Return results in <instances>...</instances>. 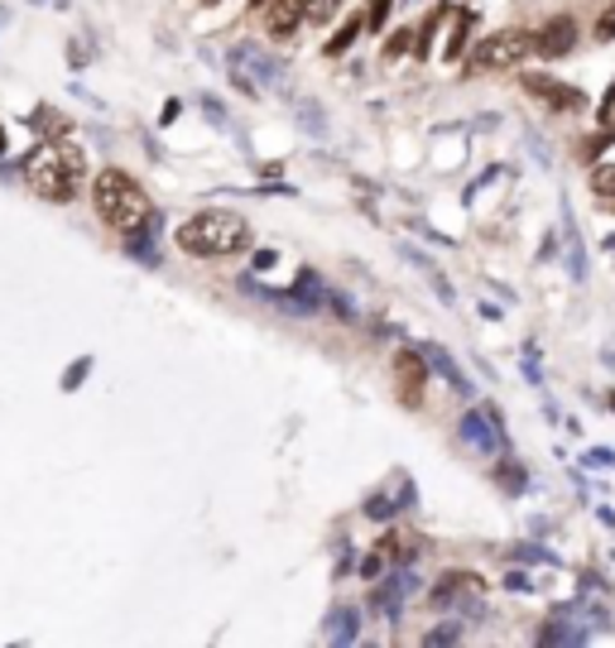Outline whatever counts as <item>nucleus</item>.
Returning a JSON list of instances; mask_svg holds the SVG:
<instances>
[{
    "instance_id": "e433bc0d",
    "label": "nucleus",
    "mask_w": 615,
    "mask_h": 648,
    "mask_svg": "<svg viewBox=\"0 0 615 648\" xmlns=\"http://www.w3.org/2000/svg\"><path fill=\"white\" fill-rule=\"evenodd\" d=\"M208 5H212V0H208Z\"/></svg>"
},
{
    "instance_id": "9b49d317",
    "label": "nucleus",
    "mask_w": 615,
    "mask_h": 648,
    "mask_svg": "<svg viewBox=\"0 0 615 648\" xmlns=\"http://www.w3.org/2000/svg\"><path fill=\"white\" fill-rule=\"evenodd\" d=\"M476 586H481V576L476 572H462V567H457V572H442L438 576V586H433V591H428V600H433V605H462V600L466 596H476Z\"/></svg>"
},
{
    "instance_id": "9d476101",
    "label": "nucleus",
    "mask_w": 615,
    "mask_h": 648,
    "mask_svg": "<svg viewBox=\"0 0 615 648\" xmlns=\"http://www.w3.org/2000/svg\"><path fill=\"white\" fill-rule=\"evenodd\" d=\"M308 20L304 0H264V29L270 39H294V29Z\"/></svg>"
},
{
    "instance_id": "a878e982",
    "label": "nucleus",
    "mask_w": 615,
    "mask_h": 648,
    "mask_svg": "<svg viewBox=\"0 0 615 648\" xmlns=\"http://www.w3.org/2000/svg\"><path fill=\"white\" fill-rule=\"evenodd\" d=\"M505 591H524L529 596V591H534V581H529L524 572H510V576H505Z\"/></svg>"
},
{
    "instance_id": "6ab92c4d",
    "label": "nucleus",
    "mask_w": 615,
    "mask_h": 648,
    "mask_svg": "<svg viewBox=\"0 0 615 648\" xmlns=\"http://www.w3.org/2000/svg\"><path fill=\"white\" fill-rule=\"evenodd\" d=\"M592 192H596V197H606V202H615V164L592 168Z\"/></svg>"
},
{
    "instance_id": "f03ea898",
    "label": "nucleus",
    "mask_w": 615,
    "mask_h": 648,
    "mask_svg": "<svg viewBox=\"0 0 615 648\" xmlns=\"http://www.w3.org/2000/svg\"><path fill=\"white\" fill-rule=\"evenodd\" d=\"M82 178H87L82 149H72L63 135L34 144L29 159H24V183H29V192H34V197H44V202H58V207L78 197Z\"/></svg>"
},
{
    "instance_id": "c9c22d12",
    "label": "nucleus",
    "mask_w": 615,
    "mask_h": 648,
    "mask_svg": "<svg viewBox=\"0 0 615 648\" xmlns=\"http://www.w3.org/2000/svg\"><path fill=\"white\" fill-rule=\"evenodd\" d=\"M0 20H5V15H0Z\"/></svg>"
},
{
    "instance_id": "c756f323",
    "label": "nucleus",
    "mask_w": 615,
    "mask_h": 648,
    "mask_svg": "<svg viewBox=\"0 0 615 648\" xmlns=\"http://www.w3.org/2000/svg\"><path fill=\"white\" fill-rule=\"evenodd\" d=\"M68 58H72V68H82V63H87V48H78V39H72V48H68Z\"/></svg>"
},
{
    "instance_id": "a211bd4d",
    "label": "nucleus",
    "mask_w": 615,
    "mask_h": 648,
    "mask_svg": "<svg viewBox=\"0 0 615 648\" xmlns=\"http://www.w3.org/2000/svg\"><path fill=\"white\" fill-rule=\"evenodd\" d=\"M496 480H500V490H505V495H520V490L529 485V476H524V466H520V461H500Z\"/></svg>"
},
{
    "instance_id": "412c9836",
    "label": "nucleus",
    "mask_w": 615,
    "mask_h": 648,
    "mask_svg": "<svg viewBox=\"0 0 615 648\" xmlns=\"http://www.w3.org/2000/svg\"><path fill=\"white\" fill-rule=\"evenodd\" d=\"M304 10H308V20H318V24H328L336 10H342V0H304Z\"/></svg>"
},
{
    "instance_id": "0eeeda50",
    "label": "nucleus",
    "mask_w": 615,
    "mask_h": 648,
    "mask_svg": "<svg viewBox=\"0 0 615 648\" xmlns=\"http://www.w3.org/2000/svg\"><path fill=\"white\" fill-rule=\"evenodd\" d=\"M462 442H466L472 452L490 456V452H500L510 437H505V428H500V413L486 404V408H472V413L462 418Z\"/></svg>"
},
{
    "instance_id": "f8f14e48",
    "label": "nucleus",
    "mask_w": 615,
    "mask_h": 648,
    "mask_svg": "<svg viewBox=\"0 0 615 648\" xmlns=\"http://www.w3.org/2000/svg\"><path fill=\"white\" fill-rule=\"evenodd\" d=\"M328 639L332 644H356L360 639V610L356 605H336L328 615Z\"/></svg>"
},
{
    "instance_id": "7c9ffc66",
    "label": "nucleus",
    "mask_w": 615,
    "mask_h": 648,
    "mask_svg": "<svg viewBox=\"0 0 615 648\" xmlns=\"http://www.w3.org/2000/svg\"><path fill=\"white\" fill-rule=\"evenodd\" d=\"M611 34H615V10H611V15H606V20H601V29H596V39H611Z\"/></svg>"
},
{
    "instance_id": "2f4dec72",
    "label": "nucleus",
    "mask_w": 615,
    "mask_h": 648,
    "mask_svg": "<svg viewBox=\"0 0 615 648\" xmlns=\"http://www.w3.org/2000/svg\"><path fill=\"white\" fill-rule=\"evenodd\" d=\"M360 576H380V557H366V562H360Z\"/></svg>"
},
{
    "instance_id": "c85d7f7f",
    "label": "nucleus",
    "mask_w": 615,
    "mask_h": 648,
    "mask_svg": "<svg viewBox=\"0 0 615 648\" xmlns=\"http://www.w3.org/2000/svg\"><path fill=\"white\" fill-rule=\"evenodd\" d=\"M587 466H615V452H606V447H601V452H587Z\"/></svg>"
},
{
    "instance_id": "cd10ccee",
    "label": "nucleus",
    "mask_w": 615,
    "mask_h": 648,
    "mask_svg": "<svg viewBox=\"0 0 615 648\" xmlns=\"http://www.w3.org/2000/svg\"><path fill=\"white\" fill-rule=\"evenodd\" d=\"M202 111H208L216 125H226V111H222V101H212V96H202Z\"/></svg>"
},
{
    "instance_id": "473e14b6",
    "label": "nucleus",
    "mask_w": 615,
    "mask_h": 648,
    "mask_svg": "<svg viewBox=\"0 0 615 648\" xmlns=\"http://www.w3.org/2000/svg\"><path fill=\"white\" fill-rule=\"evenodd\" d=\"M442 10H466V0H442Z\"/></svg>"
},
{
    "instance_id": "393cba45",
    "label": "nucleus",
    "mask_w": 615,
    "mask_h": 648,
    "mask_svg": "<svg viewBox=\"0 0 615 648\" xmlns=\"http://www.w3.org/2000/svg\"><path fill=\"white\" fill-rule=\"evenodd\" d=\"M409 44H414V34H409V29H394V34H390V48H385V58H400Z\"/></svg>"
},
{
    "instance_id": "423d86ee",
    "label": "nucleus",
    "mask_w": 615,
    "mask_h": 648,
    "mask_svg": "<svg viewBox=\"0 0 615 648\" xmlns=\"http://www.w3.org/2000/svg\"><path fill=\"white\" fill-rule=\"evenodd\" d=\"M394 384H400V404L404 408H424V389H428V360L424 351H394Z\"/></svg>"
},
{
    "instance_id": "6e6552de",
    "label": "nucleus",
    "mask_w": 615,
    "mask_h": 648,
    "mask_svg": "<svg viewBox=\"0 0 615 648\" xmlns=\"http://www.w3.org/2000/svg\"><path fill=\"white\" fill-rule=\"evenodd\" d=\"M524 92L539 96L548 111H582V106H587V96L577 92V87H568V82H553V77H544V72L524 77Z\"/></svg>"
},
{
    "instance_id": "aec40b11",
    "label": "nucleus",
    "mask_w": 615,
    "mask_h": 648,
    "mask_svg": "<svg viewBox=\"0 0 615 648\" xmlns=\"http://www.w3.org/2000/svg\"><path fill=\"white\" fill-rule=\"evenodd\" d=\"M457 639H462V624H438V629L424 634L428 648H442V644H457Z\"/></svg>"
},
{
    "instance_id": "f3484780",
    "label": "nucleus",
    "mask_w": 615,
    "mask_h": 648,
    "mask_svg": "<svg viewBox=\"0 0 615 648\" xmlns=\"http://www.w3.org/2000/svg\"><path fill=\"white\" fill-rule=\"evenodd\" d=\"M298 125H304V135H312V140L328 135V116H322L318 101H298Z\"/></svg>"
},
{
    "instance_id": "20e7f679",
    "label": "nucleus",
    "mask_w": 615,
    "mask_h": 648,
    "mask_svg": "<svg viewBox=\"0 0 615 648\" xmlns=\"http://www.w3.org/2000/svg\"><path fill=\"white\" fill-rule=\"evenodd\" d=\"M529 53H534V34L510 24V29H496L476 44V68L481 72H515Z\"/></svg>"
},
{
    "instance_id": "dca6fc26",
    "label": "nucleus",
    "mask_w": 615,
    "mask_h": 648,
    "mask_svg": "<svg viewBox=\"0 0 615 648\" xmlns=\"http://www.w3.org/2000/svg\"><path fill=\"white\" fill-rule=\"evenodd\" d=\"M582 639H587V629H572V624L558 615H553V624L539 629V644H582Z\"/></svg>"
},
{
    "instance_id": "bb28decb",
    "label": "nucleus",
    "mask_w": 615,
    "mask_h": 648,
    "mask_svg": "<svg viewBox=\"0 0 615 648\" xmlns=\"http://www.w3.org/2000/svg\"><path fill=\"white\" fill-rule=\"evenodd\" d=\"M515 557H520V562H553V552H544V548H515Z\"/></svg>"
},
{
    "instance_id": "4c0bfd02",
    "label": "nucleus",
    "mask_w": 615,
    "mask_h": 648,
    "mask_svg": "<svg viewBox=\"0 0 615 648\" xmlns=\"http://www.w3.org/2000/svg\"><path fill=\"white\" fill-rule=\"evenodd\" d=\"M611 207H615V202H611Z\"/></svg>"
},
{
    "instance_id": "7ed1b4c3",
    "label": "nucleus",
    "mask_w": 615,
    "mask_h": 648,
    "mask_svg": "<svg viewBox=\"0 0 615 648\" xmlns=\"http://www.w3.org/2000/svg\"><path fill=\"white\" fill-rule=\"evenodd\" d=\"M92 202H96V216H102L111 231H135L144 216H150L144 188L130 173H120V168H102V173H96Z\"/></svg>"
},
{
    "instance_id": "72a5a7b5",
    "label": "nucleus",
    "mask_w": 615,
    "mask_h": 648,
    "mask_svg": "<svg viewBox=\"0 0 615 648\" xmlns=\"http://www.w3.org/2000/svg\"><path fill=\"white\" fill-rule=\"evenodd\" d=\"M0 154H5V125H0Z\"/></svg>"
},
{
    "instance_id": "1a4fd4ad",
    "label": "nucleus",
    "mask_w": 615,
    "mask_h": 648,
    "mask_svg": "<svg viewBox=\"0 0 615 648\" xmlns=\"http://www.w3.org/2000/svg\"><path fill=\"white\" fill-rule=\"evenodd\" d=\"M572 48H577V20H572V15L548 20L544 29L534 34V53H539V58H548V63H553V58H568Z\"/></svg>"
},
{
    "instance_id": "f257e3e1",
    "label": "nucleus",
    "mask_w": 615,
    "mask_h": 648,
    "mask_svg": "<svg viewBox=\"0 0 615 648\" xmlns=\"http://www.w3.org/2000/svg\"><path fill=\"white\" fill-rule=\"evenodd\" d=\"M174 245L192 260H232L240 250H250V221L240 212H226V207L192 212L174 231Z\"/></svg>"
},
{
    "instance_id": "b1692460",
    "label": "nucleus",
    "mask_w": 615,
    "mask_h": 648,
    "mask_svg": "<svg viewBox=\"0 0 615 648\" xmlns=\"http://www.w3.org/2000/svg\"><path fill=\"white\" fill-rule=\"evenodd\" d=\"M390 5L394 0H370V15H366V29H380L385 15H390Z\"/></svg>"
},
{
    "instance_id": "2eb2a0df",
    "label": "nucleus",
    "mask_w": 615,
    "mask_h": 648,
    "mask_svg": "<svg viewBox=\"0 0 615 648\" xmlns=\"http://www.w3.org/2000/svg\"><path fill=\"white\" fill-rule=\"evenodd\" d=\"M360 34H366V15H352V20H346V24H342V29H336V34H332V39H328V44H322V53H328V58H342V53H346V48H352V44L360 39Z\"/></svg>"
},
{
    "instance_id": "4be33fe9",
    "label": "nucleus",
    "mask_w": 615,
    "mask_h": 648,
    "mask_svg": "<svg viewBox=\"0 0 615 648\" xmlns=\"http://www.w3.org/2000/svg\"><path fill=\"white\" fill-rule=\"evenodd\" d=\"M92 365H96V360H92V356L72 360V365H68V375H63V389H78V384H82V380H87V375H92Z\"/></svg>"
},
{
    "instance_id": "39448f33",
    "label": "nucleus",
    "mask_w": 615,
    "mask_h": 648,
    "mask_svg": "<svg viewBox=\"0 0 615 648\" xmlns=\"http://www.w3.org/2000/svg\"><path fill=\"white\" fill-rule=\"evenodd\" d=\"M232 82H236L240 92L256 96L260 87H280V82H284V63L264 53L260 44H236L232 48Z\"/></svg>"
},
{
    "instance_id": "4468645a",
    "label": "nucleus",
    "mask_w": 615,
    "mask_h": 648,
    "mask_svg": "<svg viewBox=\"0 0 615 648\" xmlns=\"http://www.w3.org/2000/svg\"><path fill=\"white\" fill-rule=\"evenodd\" d=\"M563 245H568V269H572V279H587V250H582V236H577V221H572L568 207H563Z\"/></svg>"
},
{
    "instance_id": "ddd939ff",
    "label": "nucleus",
    "mask_w": 615,
    "mask_h": 648,
    "mask_svg": "<svg viewBox=\"0 0 615 648\" xmlns=\"http://www.w3.org/2000/svg\"><path fill=\"white\" fill-rule=\"evenodd\" d=\"M424 360H428V370H438V375L448 380L457 394H472V380H466L462 370H457V360H452L448 351H442V346H424Z\"/></svg>"
},
{
    "instance_id": "5701e85b",
    "label": "nucleus",
    "mask_w": 615,
    "mask_h": 648,
    "mask_svg": "<svg viewBox=\"0 0 615 648\" xmlns=\"http://www.w3.org/2000/svg\"><path fill=\"white\" fill-rule=\"evenodd\" d=\"M596 125L606 130V135H615V87H611V96L601 101V111H596Z\"/></svg>"
},
{
    "instance_id": "f704fd0d",
    "label": "nucleus",
    "mask_w": 615,
    "mask_h": 648,
    "mask_svg": "<svg viewBox=\"0 0 615 648\" xmlns=\"http://www.w3.org/2000/svg\"><path fill=\"white\" fill-rule=\"evenodd\" d=\"M250 5H256V10H264V0H250Z\"/></svg>"
}]
</instances>
